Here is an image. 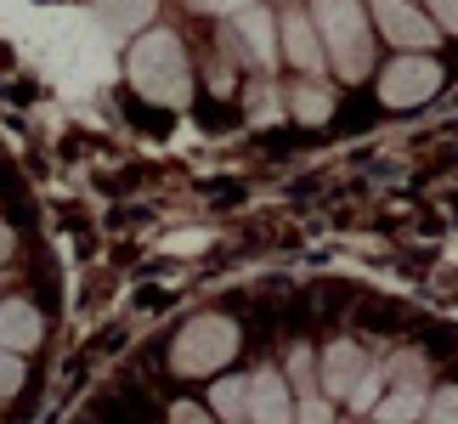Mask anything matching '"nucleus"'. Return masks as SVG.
Segmentation results:
<instances>
[{
	"label": "nucleus",
	"mask_w": 458,
	"mask_h": 424,
	"mask_svg": "<svg viewBox=\"0 0 458 424\" xmlns=\"http://www.w3.org/2000/svg\"><path fill=\"white\" fill-rule=\"evenodd\" d=\"M425 424H458V385H447V391H436L425 402Z\"/></svg>",
	"instance_id": "6ab92c4d"
},
{
	"label": "nucleus",
	"mask_w": 458,
	"mask_h": 424,
	"mask_svg": "<svg viewBox=\"0 0 458 424\" xmlns=\"http://www.w3.org/2000/svg\"><path fill=\"white\" fill-rule=\"evenodd\" d=\"M170 424H209V413L192 408V402H175V408H170Z\"/></svg>",
	"instance_id": "5701e85b"
},
{
	"label": "nucleus",
	"mask_w": 458,
	"mask_h": 424,
	"mask_svg": "<svg viewBox=\"0 0 458 424\" xmlns=\"http://www.w3.org/2000/svg\"><path fill=\"white\" fill-rule=\"evenodd\" d=\"M233 40L250 51L255 68H272V63H277V23H272L267 12H255V6L238 12V17H233Z\"/></svg>",
	"instance_id": "6e6552de"
},
{
	"label": "nucleus",
	"mask_w": 458,
	"mask_h": 424,
	"mask_svg": "<svg viewBox=\"0 0 458 424\" xmlns=\"http://www.w3.org/2000/svg\"><path fill=\"white\" fill-rule=\"evenodd\" d=\"M311 23L323 34V51L340 80H368L374 63V29H368V6L362 0H311Z\"/></svg>",
	"instance_id": "f257e3e1"
},
{
	"label": "nucleus",
	"mask_w": 458,
	"mask_h": 424,
	"mask_svg": "<svg viewBox=\"0 0 458 424\" xmlns=\"http://www.w3.org/2000/svg\"><path fill=\"white\" fill-rule=\"evenodd\" d=\"M131 85L142 91L158 108H187V91H192V74H187V51L170 29H148L142 40L131 46Z\"/></svg>",
	"instance_id": "f03ea898"
},
{
	"label": "nucleus",
	"mask_w": 458,
	"mask_h": 424,
	"mask_svg": "<svg viewBox=\"0 0 458 424\" xmlns=\"http://www.w3.org/2000/svg\"><path fill=\"white\" fill-rule=\"evenodd\" d=\"M6 255H12V226L0 221V260H6Z\"/></svg>",
	"instance_id": "b1692460"
},
{
	"label": "nucleus",
	"mask_w": 458,
	"mask_h": 424,
	"mask_svg": "<svg viewBox=\"0 0 458 424\" xmlns=\"http://www.w3.org/2000/svg\"><path fill=\"white\" fill-rule=\"evenodd\" d=\"M379 396H385V368H368V374L357 379V391H351L345 402H351L357 413H374V408H379Z\"/></svg>",
	"instance_id": "f3484780"
},
{
	"label": "nucleus",
	"mask_w": 458,
	"mask_h": 424,
	"mask_svg": "<svg viewBox=\"0 0 458 424\" xmlns=\"http://www.w3.org/2000/svg\"><path fill=\"white\" fill-rule=\"evenodd\" d=\"M209 408H216L226 424H250V379H216Z\"/></svg>",
	"instance_id": "f8f14e48"
},
{
	"label": "nucleus",
	"mask_w": 458,
	"mask_h": 424,
	"mask_svg": "<svg viewBox=\"0 0 458 424\" xmlns=\"http://www.w3.org/2000/svg\"><path fill=\"white\" fill-rule=\"evenodd\" d=\"M243 108H250V125H277V119H284V97H277L272 85H250Z\"/></svg>",
	"instance_id": "2eb2a0df"
},
{
	"label": "nucleus",
	"mask_w": 458,
	"mask_h": 424,
	"mask_svg": "<svg viewBox=\"0 0 458 424\" xmlns=\"http://www.w3.org/2000/svg\"><path fill=\"white\" fill-rule=\"evenodd\" d=\"M442 91V63L430 51H402V57L379 74V102L385 108H419Z\"/></svg>",
	"instance_id": "20e7f679"
},
{
	"label": "nucleus",
	"mask_w": 458,
	"mask_h": 424,
	"mask_svg": "<svg viewBox=\"0 0 458 424\" xmlns=\"http://www.w3.org/2000/svg\"><path fill=\"white\" fill-rule=\"evenodd\" d=\"M368 12L379 17V34H385V40H396L402 51H430L436 23H430L425 12H413L408 0H368Z\"/></svg>",
	"instance_id": "39448f33"
},
{
	"label": "nucleus",
	"mask_w": 458,
	"mask_h": 424,
	"mask_svg": "<svg viewBox=\"0 0 458 424\" xmlns=\"http://www.w3.org/2000/svg\"><path fill=\"white\" fill-rule=\"evenodd\" d=\"M238 323L233 317H221V311H204V317H192V323L175 334V345H170V368L175 374H187V379H199V374H221L226 362L238 357Z\"/></svg>",
	"instance_id": "7ed1b4c3"
},
{
	"label": "nucleus",
	"mask_w": 458,
	"mask_h": 424,
	"mask_svg": "<svg viewBox=\"0 0 458 424\" xmlns=\"http://www.w3.org/2000/svg\"><path fill=\"white\" fill-rule=\"evenodd\" d=\"M385 379H396V391H425V357L419 351H396Z\"/></svg>",
	"instance_id": "4468645a"
},
{
	"label": "nucleus",
	"mask_w": 458,
	"mask_h": 424,
	"mask_svg": "<svg viewBox=\"0 0 458 424\" xmlns=\"http://www.w3.org/2000/svg\"><path fill=\"white\" fill-rule=\"evenodd\" d=\"M294 114H301L306 125H323V119L334 114V97L317 91V85H301V91H294Z\"/></svg>",
	"instance_id": "dca6fc26"
},
{
	"label": "nucleus",
	"mask_w": 458,
	"mask_h": 424,
	"mask_svg": "<svg viewBox=\"0 0 458 424\" xmlns=\"http://www.w3.org/2000/svg\"><path fill=\"white\" fill-rule=\"evenodd\" d=\"M199 12H226V17H238V12H250L255 0H192Z\"/></svg>",
	"instance_id": "4be33fe9"
},
{
	"label": "nucleus",
	"mask_w": 458,
	"mask_h": 424,
	"mask_svg": "<svg viewBox=\"0 0 458 424\" xmlns=\"http://www.w3.org/2000/svg\"><path fill=\"white\" fill-rule=\"evenodd\" d=\"M250 424H294V396L272 368L250 374Z\"/></svg>",
	"instance_id": "0eeeda50"
},
{
	"label": "nucleus",
	"mask_w": 458,
	"mask_h": 424,
	"mask_svg": "<svg viewBox=\"0 0 458 424\" xmlns=\"http://www.w3.org/2000/svg\"><path fill=\"white\" fill-rule=\"evenodd\" d=\"M284 46H289V63L301 68V74H317V68H323V34H317V23L306 12H289L284 17Z\"/></svg>",
	"instance_id": "1a4fd4ad"
},
{
	"label": "nucleus",
	"mask_w": 458,
	"mask_h": 424,
	"mask_svg": "<svg viewBox=\"0 0 458 424\" xmlns=\"http://www.w3.org/2000/svg\"><path fill=\"white\" fill-rule=\"evenodd\" d=\"M362 374H368L362 345H357V340H334V345L323 351V374H317V391H323V396H351Z\"/></svg>",
	"instance_id": "423d86ee"
},
{
	"label": "nucleus",
	"mask_w": 458,
	"mask_h": 424,
	"mask_svg": "<svg viewBox=\"0 0 458 424\" xmlns=\"http://www.w3.org/2000/svg\"><path fill=\"white\" fill-rule=\"evenodd\" d=\"M40 345V311L29 306V300H6L0 306V351H34Z\"/></svg>",
	"instance_id": "9d476101"
},
{
	"label": "nucleus",
	"mask_w": 458,
	"mask_h": 424,
	"mask_svg": "<svg viewBox=\"0 0 458 424\" xmlns=\"http://www.w3.org/2000/svg\"><path fill=\"white\" fill-rule=\"evenodd\" d=\"M158 12V0H97V17H102V29L114 34V40H142L148 34V17Z\"/></svg>",
	"instance_id": "9b49d317"
},
{
	"label": "nucleus",
	"mask_w": 458,
	"mask_h": 424,
	"mask_svg": "<svg viewBox=\"0 0 458 424\" xmlns=\"http://www.w3.org/2000/svg\"><path fill=\"white\" fill-rule=\"evenodd\" d=\"M413 419H425V391H391L374 408V424H413Z\"/></svg>",
	"instance_id": "ddd939ff"
},
{
	"label": "nucleus",
	"mask_w": 458,
	"mask_h": 424,
	"mask_svg": "<svg viewBox=\"0 0 458 424\" xmlns=\"http://www.w3.org/2000/svg\"><path fill=\"white\" fill-rule=\"evenodd\" d=\"M425 6H430V17H436V29L458 34V0H425Z\"/></svg>",
	"instance_id": "412c9836"
},
{
	"label": "nucleus",
	"mask_w": 458,
	"mask_h": 424,
	"mask_svg": "<svg viewBox=\"0 0 458 424\" xmlns=\"http://www.w3.org/2000/svg\"><path fill=\"white\" fill-rule=\"evenodd\" d=\"M294 424H334V402L323 391H306L294 402Z\"/></svg>",
	"instance_id": "a211bd4d"
},
{
	"label": "nucleus",
	"mask_w": 458,
	"mask_h": 424,
	"mask_svg": "<svg viewBox=\"0 0 458 424\" xmlns=\"http://www.w3.org/2000/svg\"><path fill=\"white\" fill-rule=\"evenodd\" d=\"M23 385V357L17 351H0V396H12Z\"/></svg>",
	"instance_id": "aec40b11"
}]
</instances>
